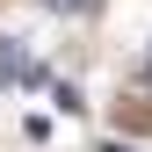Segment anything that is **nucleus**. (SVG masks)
<instances>
[{
    "instance_id": "obj_1",
    "label": "nucleus",
    "mask_w": 152,
    "mask_h": 152,
    "mask_svg": "<svg viewBox=\"0 0 152 152\" xmlns=\"http://www.w3.org/2000/svg\"><path fill=\"white\" fill-rule=\"evenodd\" d=\"M44 7H58V15H87L94 0H44Z\"/></svg>"
},
{
    "instance_id": "obj_2",
    "label": "nucleus",
    "mask_w": 152,
    "mask_h": 152,
    "mask_svg": "<svg viewBox=\"0 0 152 152\" xmlns=\"http://www.w3.org/2000/svg\"><path fill=\"white\" fill-rule=\"evenodd\" d=\"M109 152H130V145H109Z\"/></svg>"
}]
</instances>
